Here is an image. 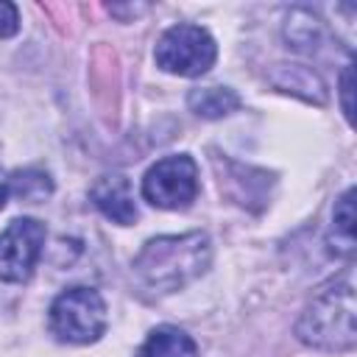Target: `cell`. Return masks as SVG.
<instances>
[{
    "instance_id": "14",
    "label": "cell",
    "mask_w": 357,
    "mask_h": 357,
    "mask_svg": "<svg viewBox=\"0 0 357 357\" xmlns=\"http://www.w3.org/2000/svg\"><path fill=\"white\" fill-rule=\"evenodd\" d=\"M340 95H343V112L351 120V64H346V70L340 75Z\"/></svg>"
},
{
    "instance_id": "7",
    "label": "cell",
    "mask_w": 357,
    "mask_h": 357,
    "mask_svg": "<svg viewBox=\"0 0 357 357\" xmlns=\"http://www.w3.org/2000/svg\"><path fill=\"white\" fill-rule=\"evenodd\" d=\"M89 198L109 220H114L120 226H128L137 220L131 181L123 173H106V176L95 178V184L89 187Z\"/></svg>"
},
{
    "instance_id": "12",
    "label": "cell",
    "mask_w": 357,
    "mask_h": 357,
    "mask_svg": "<svg viewBox=\"0 0 357 357\" xmlns=\"http://www.w3.org/2000/svg\"><path fill=\"white\" fill-rule=\"evenodd\" d=\"M17 195L20 201H28V204H39L45 201L50 192H53V181L45 170L39 167H25V170H17L11 173L8 178V195Z\"/></svg>"
},
{
    "instance_id": "9",
    "label": "cell",
    "mask_w": 357,
    "mask_h": 357,
    "mask_svg": "<svg viewBox=\"0 0 357 357\" xmlns=\"http://www.w3.org/2000/svg\"><path fill=\"white\" fill-rule=\"evenodd\" d=\"M134 357H198V346L184 329L165 324L145 337Z\"/></svg>"
},
{
    "instance_id": "1",
    "label": "cell",
    "mask_w": 357,
    "mask_h": 357,
    "mask_svg": "<svg viewBox=\"0 0 357 357\" xmlns=\"http://www.w3.org/2000/svg\"><path fill=\"white\" fill-rule=\"evenodd\" d=\"M212 262V243L204 231L187 234H162L142 245L134 257V276L137 282L156 293H176L206 273Z\"/></svg>"
},
{
    "instance_id": "13",
    "label": "cell",
    "mask_w": 357,
    "mask_h": 357,
    "mask_svg": "<svg viewBox=\"0 0 357 357\" xmlns=\"http://www.w3.org/2000/svg\"><path fill=\"white\" fill-rule=\"evenodd\" d=\"M20 28V14H17V6L14 3H3L0 0V39L6 36H14Z\"/></svg>"
},
{
    "instance_id": "8",
    "label": "cell",
    "mask_w": 357,
    "mask_h": 357,
    "mask_svg": "<svg viewBox=\"0 0 357 357\" xmlns=\"http://www.w3.org/2000/svg\"><path fill=\"white\" fill-rule=\"evenodd\" d=\"M268 78L279 92L296 95L307 103H324L326 100V86H324L321 75L304 64H276Z\"/></svg>"
},
{
    "instance_id": "3",
    "label": "cell",
    "mask_w": 357,
    "mask_h": 357,
    "mask_svg": "<svg viewBox=\"0 0 357 357\" xmlns=\"http://www.w3.org/2000/svg\"><path fill=\"white\" fill-rule=\"evenodd\" d=\"M50 332L64 343H95L106 332V301L92 287H70L50 304Z\"/></svg>"
},
{
    "instance_id": "4",
    "label": "cell",
    "mask_w": 357,
    "mask_h": 357,
    "mask_svg": "<svg viewBox=\"0 0 357 357\" xmlns=\"http://www.w3.org/2000/svg\"><path fill=\"white\" fill-rule=\"evenodd\" d=\"M153 59H156V67H162L165 73L184 75V78H198L215 64L218 45H215V39L206 28L181 22V25L167 28L159 36Z\"/></svg>"
},
{
    "instance_id": "5",
    "label": "cell",
    "mask_w": 357,
    "mask_h": 357,
    "mask_svg": "<svg viewBox=\"0 0 357 357\" xmlns=\"http://www.w3.org/2000/svg\"><path fill=\"white\" fill-rule=\"evenodd\" d=\"M198 195V167L192 156H165L142 176V198L159 209H187Z\"/></svg>"
},
{
    "instance_id": "15",
    "label": "cell",
    "mask_w": 357,
    "mask_h": 357,
    "mask_svg": "<svg viewBox=\"0 0 357 357\" xmlns=\"http://www.w3.org/2000/svg\"><path fill=\"white\" fill-rule=\"evenodd\" d=\"M6 198H8V178H6V173L0 170V209H3Z\"/></svg>"
},
{
    "instance_id": "2",
    "label": "cell",
    "mask_w": 357,
    "mask_h": 357,
    "mask_svg": "<svg viewBox=\"0 0 357 357\" xmlns=\"http://www.w3.org/2000/svg\"><path fill=\"white\" fill-rule=\"evenodd\" d=\"M354 315V284L351 273H346L312 296L296 324V335L301 343L321 351H351L357 340Z\"/></svg>"
},
{
    "instance_id": "6",
    "label": "cell",
    "mask_w": 357,
    "mask_h": 357,
    "mask_svg": "<svg viewBox=\"0 0 357 357\" xmlns=\"http://www.w3.org/2000/svg\"><path fill=\"white\" fill-rule=\"evenodd\" d=\"M45 223L36 218H17L0 231V282H25L45 245Z\"/></svg>"
},
{
    "instance_id": "11",
    "label": "cell",
    "mask_w": 357,
    "mask_h": 357,
    "mask_svg": "<svg viewBox=\"0 0 357 357\" xmlns=\"http://www.w3.org/2000/svg\"><path fill=\"white\" fill-rule=\"evenodd\" d=\"M329 248L335 254H343V257H349L354 251V190L351 187L335 201Z\"/></svg>"
},
{
    "instance_id": "10",
    "label": "cell",
    "mask_w": 357,
    "mask_h": 357,
    "mask_svg": "<svg viewBox=\"0 0 357 357\" xmlns=\"http://www.w3.org/2000/svg\"><path fill=\"white\" fill-rule=\"evenodd\" d=\"M190 109L198 117L215 120V117H226L240 106V95L229 86H198L187 95Z\"/></svg>"
}]
</instances>
